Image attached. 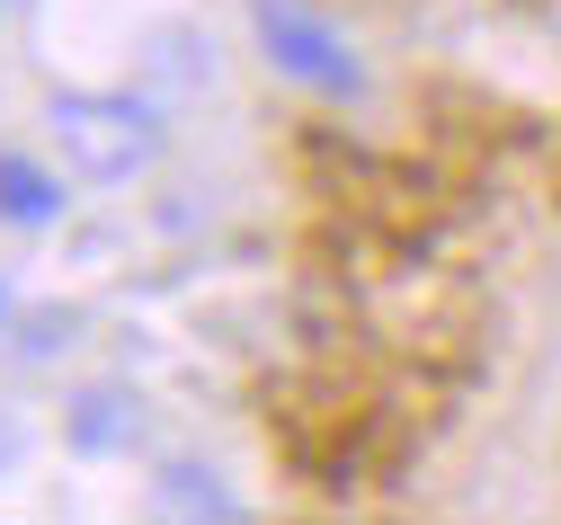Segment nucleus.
<instances>
[{"mask_svg": "<svg viewBox=\"0 0 561 525\" xmlns=\"http://www.w3.org/2000/svg\"><path fill=\"white\" fill-rule=\"evenodd\" d=\"M45 142L72 187H144L170 152V116L152 90H99V81H54L45 90Z\"/></svg>", "mask_w": 561, "mask_h": 525, "instance_id": "nucleus-1", "label": "nucleus"}, {"mask_svg": "<svg viewBox=\"0 0 561 525\" xmlns=\"http://www.w3.org/2000/svg\"><path fill=\"white\" fill-rule=\"evenodd\" d=\"M250 36H259V62L286 71L295 90L312 99H357L366 90V54L321 0H250Z\"/></svg>", "mask_w": 561, "mask_h": 525, "instance_id": "nucleus-2", "label": "nucleus"}, {"mask_svg": "<svg viewBox=\"0 0 561 525\" xmlns=\"http://www.w3.org/2000/svg\"><path fill=\"white\" fill-rule=\"evenodd\" d=\"M144 427H152V401L134 392V384H81L72 401H62V436H72V455H90V464L134 455Z\"/></svg>", "mask_w": 561, "mask_h": 525, "instance_id": "nucleus-3", "label": "nucleus"}, {"mask_svg": "<svg viewBox=\"0 0 561 525\" xmlns=\"http://www.w3.org/2000/svg\"><path fill=\"white\" fill-rule=\"evenodd\" d=\"M144 81H152V99H187V90L205 99V90L224 81V54H215V36H205L196 19H187V27L170 19V27L144 36Z\"/></svg>", "mask_w": 561, "mask_h": 525, "instance_id": "nucleus-4", "label": "nucleus"}, {"mask_svg": "<svg viewBox=\"0 0 561 525\" xmlns=\"http://www.w3.org/2000/svg\"><path fill=\"white\" fill-rule=\"evenodd\" d=\"M62 170V161H54ZM36 152H0V222L10 232H54L62 205H72V179H54Z\"/></svg>", "mask_w": 561, "mask_h": 525, "instance_id": "nucleus-5", "label": "nucleus"}, {"mask_svg": "<svg viewBox=\"0 0 561 525\" xmlns=\"http://www.w3.org/2000/svg\"><path fill=\"white\" fill-rule=\"evenodd\" d=\"M152 516H241V490L205 455H170L152 464Z\"/></svg>", "mask_w": 561, "mask_h": 525, "instance_id": "nucleus-6", "label": "nucleus"}, {"mask_svg": "<svg viewBox=\"0 0 561 525\" xmlns=\"http://www.w3.org/2000/svg\"><path fill=\"white\" fill-rule=\"evenodd\" d=\"M19 464H27V419H19L10 401H0V481H10Z\"/></svg>", "mask_w": 561, "mask_h": 525, "instance_id": "nucleus-7", "label": "nucleus"}, {"mask_svg": "<svg viewBox=\"0 0 561 525\" xmlns=\"http://www.w3.org/2000/svg\"><path fill=\"white\" fill-rule=\"evenodd\" d=\"M0 10H10V19H19V10H27V0H0Z\"/></svg>", "mask_w": 561, "mask_h": 525, "instance_id": "nucleus-8", "label": "nucleus"}]
</instances>
